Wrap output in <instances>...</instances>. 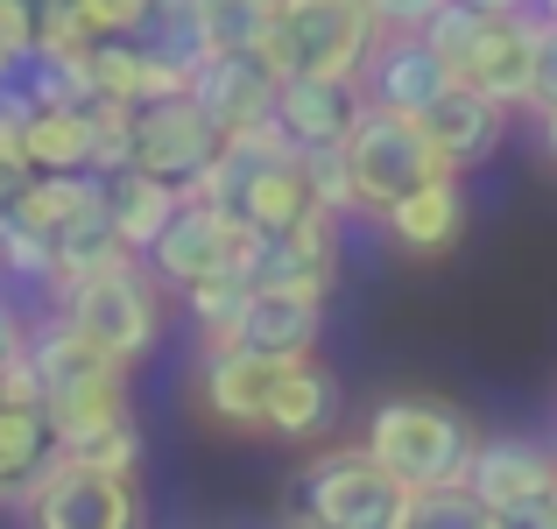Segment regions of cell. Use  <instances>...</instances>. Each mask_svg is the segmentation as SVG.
<instances>
[{
  "instance_id": "38",
  "label": "cell",
  "mask_w": 557,
  "mask_h": 529,
  "mask_svg": "<svg viewBox=\"0 0 557 529\" xmlns=\"http://www.w3.org/2000/svg\"><path fill=\"white\" fill-rule=\"evenodd\" d=\"M536 14H550V22H557V0H536Z\"/></svg>"
},
{
  "instance_id": "14",
  "label": "cell",
  "mask_w": 557,
  "mask_h": 529,
  "mask_svg": "<svg viewBox=\"0 0 557 529\" xmlns=\"http://www.w3.org/2000/svg\"><path fill=\"white\" fill-rule=\"evenodd\" d=\"M190 99L205 107V121L219 127V135H233V127H255L269 121L275 107V71L261 64V50H212L190 64Z\"/></svg>"
},
{
  "instance_id": "39",
  "label": "cell",
  "mask_w": 557,
  "mask_h": 529,
  "mask_svg": "<svg viewBox=\"0 0 557 529\" xmlns=\"http://www.w3.org/2000/svg\"><path fill=\"white\" fill-rule=\"evenodd\" d=\"M36 8H64V0H36Z\"/></svg>"
},
{
  "instance_id": "28",
  "label": "cell",
  "mask_w": 557,
  "mask_h": 529,
  "mask_svg": "<svg viewBox=\"0 0 557 529\" xmlns=\"http://www.w3.org/2000/svg\"><path fill=\"white\" fill-rule=\"evenodd\" d=\"M304 176H311V198L325 205V212H360L354 205V176H346V156L339 149H304Z\"/></svg>"
},
{
  "instance_id": "5",
  "label": "cell",
  "mask_w": 557,
  "mask_h": 529,
  "mask_svg": "<svg viewBox=\"0 0 557 529\" xmlns=\"http://www.w3.org/2000/svg\"><path fill=\"white\" fill-rule=\"evenodd\" d=\"M339 156H346V176H354V205H360L368 219H374L388 198H403L409 184H423V176L445 170L417 113L374 107V99H360V113H354V127H346Z\"/></svg>"
},
{
  "instance_id": "36",
  "label": "cell",
  "mask_w": 557,
  "mask_h": 529,
  "mask_svg": "<svg viewBox=\"0 0 557 529\" xmlns=\"http://www.w3.org/2000/svg\"><path fill=\"white\" fill-rule=\"evenodd\" d=\"M536 127H544V156L557 163V99H550V107H536Z\"/></svg>"
},
{
  "instance_id": "6",
  "label": "cell",
  "mask_w": 557,
  "mask_h": 529,
  "mask_svg": "<svg viewBox=\"0 0 557 529\" xmlns=\"http://www.w3.org/2000/svg\"><path fill=\"white\" fill-rule=\"evenodd\" d=\"M255 241H261V233L247 226L240 212L205 205V198H184L177 212H170V226L149 241L141 261H149V275L163 290H190V283H212V275H247Z\"/></svg>"
},
{
  "instance_id": "20",
  "label": "cell",
  "mask_w": 557,
  "mask_h": 529,
  "mask_svg": "<svg viewBox=\"0 0 557 529\" xmlns=\"http://www.w3.org/2000/svg\"><path fill=\"white\" fill-rule=\"evenodd\" d=\"M332 417H339V381H332V367H318V353H311V360H283L261 438H283V445H311V438H325V431H332Z\"/></svg>"
},
{
  "instance_id": "4",
  "label": "cell",
  "mask_w": 557,
  "mask_h": 529,
  "mask_svg": "<svg viewBox=\"0 0 557 529\" xmlns=\"http://www.w3.org/2000/svg\"><path fill=\"white\" fill-rule=\"evenodd\" d=\"M374 14L368 0H275V22L261 36V64L275 78L304 71V78H346L360 85V64L374 50Z\"/></svg>"
},
{
  "instance_id": "25",
  "label": "cell",
  "mask_w": 557,
  "mask_h": 529,
  "mask_svg": "<svg viewBox=\"0 0 557 529\" xmlns=\"http://www.w3.org/2000/svg\"><path fill=\"white\" fill-rule=\"evenodd\" d=\"M190 22H198V57L261 50V36L275 22V0H190Z\"/></svg>"
},
{
  "instance_id": "17",
  "label": "cell",
  "mask_w": 557,
  "mask_h": 529,
  "mask_svg": "<svg viewBox=\"0 0 557 529\" xmlns=\"http://www.w3.org/2000/svg\"><path fill=\"white\" fill-rule=\"evenodd\" d=\"M354 113H360V85H346V78H304V71L275 78L269 121L283 127L297 149H339Z\"/></svg>"
},
{
  "instance_id": "2",
  "label": "cell",
  "mask_w": 557,
  "mask_h": 529,
  "mask_svg": "<svg viewBox=\"0 0 557 529\" xmlns=\"http://www.w3.org/2000/svg\"><path fill=\"white\" fill-rule=\"evenodd\" d=\"M50 311L64 318L71 332H85L107 360H121V367H135V360H149L156 340H163V283L149 275V261L141 255H127V261H113V269H92V275H78V283H64L50 297Z\"/></svg>"
},
{
  "instance_id": "8",
  "label": "cell",
  "mask_w": 557,
  "mask_h": 529,
  "mask_svg": "<svg viewBox=\"0 0 557 529\" xmlns=\"http://www.w3.org/2000/svg\"><path fill=\"white\" fill-rule=\"evenodd\" d=\"M451 78L473 85L480 99H494L502 113L536 107V8L480 14V28H473V42H466V57H459Z\"/></svg>"
},
{
  "instance_id": "16",
  "label": "cell",
  "mask_w": 557,
  "mask_h": 529,
  "mask_svg": "<svg viewBox=\"0 0 557 529\" xmlns=\"http://www.w3.org/2000/svg\"><path fill=\"white\" fill-rule=\"evenodd\" d=\"M550 480H557V452L550 445H536V438H480L473 459H466V480H459V488L494 516V508L536 502Z\"/></svg>"
},
{
  "instance_id": "9",
  "label": "cell",
  "mask_w": 557,
  "mask_h": 529,
  "mask_svg": "<svg viewBox=\"0 0 557 529\" xmlns=\"http://www.w3.org/2000/svg\"><path fill=\"white\" fill-rule=\"evenodd\" d=\"M325 304L318 290H289V283H247L240 311H233L226 346L269 353V360H311L325 340Z\"/></svg>"
},
{
  "instance_id": "10",
  "label": "cell",
  "mask_w": 557,
  "mask_h": 529,
  "mask_svg": "<svg viewBox=\"0 0 557 529\" xmlns=\"http://www.w3.org/2000/svg\"><path fill=\"white\" fill-rule=\"evenodd\" d=\"M275 374H283V360H269V353L212 346V353L198 360V381H190V395H198V417L219 423V431H233V438H261V423H269V395H275Z\"/></svg>"
},
{
  "instance_id": "24",
  "label": "cell",
  "mask_w": 557,
  "mask_h": 529,
  "mask_svg": "<svg viewBox=\"0 0 557 529\" xmlns=\"http://www.w3.org/2000/svg\"><path fill=\"white\" fill-rule=\"evenodd\" d=\"M22 149L28 170H92V107H36Z\"/></svg>"
},
{
  "instance_id": "33",
  "label": "cell",
  "mask_w": 557,
  "mask_h": 529,
  "mask_svg": "<svg viewBox=\"0 0 557 529\" xmlns=\"http://www.w3.org/2000/svg\"><path fill=\"white\" fill-rule=\"evenodd\" d=\"M22 332H28V318H22V311H14V304H8V297H0V353H8L14 340H22Z\"/></svg>"
},
{
  "instance_id": "34",
  "label": "cell",
  "mask_w": 557,
  "mask_h": 529,
  "mask_svg": "<svg viewBox=\"0 0 557 529\" xmlns=\"http://www.w3.org/2000/svg\"><path fill=\"white\" fill-rule=\"evenodd\" d=\"M459 8H473V14H522V8H536V0H459Z\"/></svg>"
},
{
  "instance_id": "40",
  "label": "cell",
  "mask_w": 557,
  "mask_h": 529,
  "mask_svg": "<svg viewBox=\"0 0 557 529\" xmlns=\"http://www.w3.org/2000/svg\"><path fill=\"white\" fill-rule=\"evenodd\" d=\"M0 502H8V480H0Z\"/></svg>"
},
{
  "instance_id": "29",
  "label": "cell",
  "mask_w": 557,
  "mask_h": 529,
  "mask_svg": "<svg viewBox=\"0 0 557 529\" xmlns=\"http://www.w3.org/2000/svg\"><path fill=\"white\" fill-rule=\"evenodd\" d=\"M36 0H0V50L14 57V64H28V50H36Z\"/></svg>"
},
{
  "instance_id": "32",
  "label": "cell",
  "mask_w": 557,
  "mask_h": 529,
  "mask_svg": "<svg viewBox=\"0 0 557 529\" xmlns=\"http://www.w3.org/2000/svg\"><path fill=\"white\" fill-rule=\"evenodd\" d=\"M550 99H557V22L536 14V107H550Z\"/></svg>"
},
{
  "instance_id": "31",
  "label": "cell",
  "mask_w": 557,
  "mask_h": 529,
  "mask_svg": "<svg viewBox=\"0 0 557 529\" xmlns=\"http://www.w3.org/2000/svg\"><path fill=\"white\" fill-rule=\"evenodd\" d=\"M480 529H557V480L536 502H522V508H494V516H480Z\"/></svg>"
},
{
  "instance_id": "13",
  "label": "cell",
  "mask_w": 557,
  "mask_h": 529,
  "mask_svg": "<svg viewBox=\"0 0 557 529\" xmlns=\"http://www.w3.org/2000/svg\"><path fill=\"white\" fill-rule=\"evenodd\" d=\"M247 283H289V290L332 297V283H339V212L311 205L283 233H261L255 261H247Z\"/></svg>"
},
{
  "instance_id": "35",
  "label": "cell",
  "mask_w": 557,
  "mask_h": 529,
  "mask_svg": "<svg viewBox=\"0 0 557 529\" xmlns=\"http://www.w3.org/2000/svg\"><path fill=\"white\" fill-rule=\"evenodd\" d=\"M22 184H28V170H22V163H0V212H8V198H14Z\"/></svg>"
},
{
  "instance_id": "19",
  "label": "cell",
  "mask_w": 557,
  "mask_h": 529,
  "mask_svg": "<svg viewBox=\"0 0 557 529\" xmlns=\"http://www.w3.org/2000/svg\"><path fill=\"white\" fill-rule=\"evenodd\" d=\"M92 78L99 99H121V107H149V99H170L190 85V64L170 50H156L149 36H121V42H99L92 50Z\"/></svg>"
},
{
  "instance_id": "22",
  "label": "cell",
  "mask_w": 557,
  "mask_h": 529,
  "mask_svg": "<svg viewBox=\"0 0 557 529\" xmlns=\"http://www.w3.org/2000/svg\"><path fill=\"white\" fill-rule=\"evenodd\" d=\"M177 205H184L177 184H163V176H149V170H135V163L107 176V226L121 233L127 255H149V241L170 226Z\"/></svg>"
},
{
  "instance_id": "30",
  "label": "cell",
  "mask_w": 557,
  "mask_h": 529,
  "mask_svg": "<svg viewBox=\"0 0 557 529\" xmlns=\"http://www.w3.org/2000/svg\"><path fill=\"white\" fill-rule=\"evenodd\" d=\"M437 8H445V0H368V14H374L381 36H417Z\"/></svg>"
},
{
  "instance_id": "18",
  "label": "cell",
  "mask_w": 557,
  "mask_h": 529,
  "mask_svg": "<svg viewBox=\"0 0 557 529\" xmlns=\"http://www.w3.org/2000/svg\"><path fill=\"white\" fill-rule=\"evenodd\" d=\"M445 64L431 57L423 36H374L368 64H360V99L374 107H395V113H423L437 93H445Z\"/></svg>"
},
{
  "instance_id": "27",
  "label": "cell",
  "mask_w": 557,
  "mask_h": 529,
  "mask_svg": "<svg viewBox=\"0 0 557 529\" xmlns=\"http://www.w3.org/2000/svg\"><path fill=\"white\" fill-rule=\"evenodd\" d=\"M64 8L85 22L92 42H121V36H141V28H149L156 0H64Z\"/></svg>"
},
{
  "instance_id": "12",
  "label": "cell",
  "mask_w": 557,
  "mask_h": 529,
  "mask_svg": "<svg viewBox=\"0 0 557 529\" xmlns=\"http://www.w3.org/2000/svg\"><path fill=\"white\" fill-rule=\"evenodd\" d=\"M466 184L451 170H437V176H423V184H409L403 198H388L374 212V226L388 233V247L395 255H409V261H437V255H451V247L466 241Z\"/></svg>"
},
{
  "instance_id": "1",
  "label": "cell",
  "mask_w": 557,
  "mask_h": 529,
  "mask_svg": "<svg viewBox=\"0 0 557 529\" xmlns=\"http://www.w3.org/2000/svg\"><path fill=\"white\" fill-rule=\"evenodd\" d=\"M473 445H480L473 417L437 403V395H388V403H374L368 423H360V452H368L388 480H403L409 494L459 488Z\"/></svg>"
},
{
  "instance_id": "11",
  "label": "cell",
  "mask_w": 557,
  "mask_h": 529,
  "mask_svg": "<svg viewBox=\"0 0 557 529\" xmlns=\"http://www.w3.org/2000/svg\"><path fill=\"white\" fill-rule=\"evenodd\" d=\"M212 156H219V127L205 121V107L190 93L135 107V170H149V176H163V184L184 190Z\"/></svg>"
},
{
  "instance_id": "3",
  "label": "cell",
  "mask_w": 557,
  "mask_h": 529,
  "mask_svg": "<svg viewBox=\"0 0 557 529\" xmlns=\"http://www.w3.org/2000/svg\"><path fill=\"white\" fill-rule=\"evenodd\" d=\"M409 508H417V494L381 473L354 438V445H332L304 459L283 529H409Z\"/></svg>"
},
{
  "instance_id": "15",
  "label": "cell",
  "mask_w": 557,
  "mask_h": 529,
  "mask_svg": "<svg viewBox=\"0 0 557 529\" xmlns=\"http://www.w3.org/2000/svg\"><path fill=\"white\" fill-rule=\"evenodd\" d=\"M417 121H423V135H431V149H437V163H445L451 176L480 170L494 149H502V135H508V113L494 107V99H480L473 85H459V78H451L445 93H437L431 107L417 113Z\"/></svg>"
},
{
  "instance_id": "23",
  "label": "cell",
  "mask_w": 557,
  "mask_h": 529,
  "mask_svg": "<svg viewBox=\"0 0 557 529\" xmlns=\"http://www.w3.org/2000/svg\"><path fill=\"white\" fill-rule=\"evenodd\" d=\"M57 459V431L42 417V403H0V480H8V502Z\"/></svg>"
},
{
  "instance_id": "21",
  "label": "cell",
  "mask_w": 557,
  "mask_h": 529,
  "mask_svg": "<svg viewBox=\"0 0 557 529\" xmlns=\"http://www.w3.org/2000/svg\"><path fill=\"white\" fill-rule=\"evenodd\" d=\"M99 198H107V176H92V170H28V184L8 198V219L57 241L71 219L99 212Z\"/></svg>"
},
{
  "instance_id": "7",
  "label": "cell",
  "mask_w": 557,
  "mask_h": 529,
  "mask_svg": "<svg viewBox=\"0 0 557 529\" xmlns=\"http://www.w3.org/2000/svg\"><path fill=\"white\" fill-rule=\"evenodd\" d=\"M14 502L28 508V529H141L135 473H107L85 459H50Z\"/></svg>"
},
{
  "instance_id": "26",
  "label": "cell",
  "mask_w": 557,
  "mask_h": 529,
  "mask_svg": "<svg viewBox=\"0 0 557 529\" xmlns=\"http://www.w3.org/2000/svg\"><path fill=\"white\" fill-rule=\"evenodd\" d=\"M135 163V107L92 99V176H113Z\"/></svg>"
},
{
  "instance_id": "37",
  "label": "cell",
  "mask_w": 557,
  "mask_h": 529,
  "mask_svg": "<svg viewBox=\"0 0 557 529\" xmlns=\"http://www.w3.org/2000/svg\"><path fill=\"white\" fill-rule=\"evenodd\" d=\"M14 78H22V64H14V57L0 50V85H14Z\"/></svg>"
}]
</instances>
